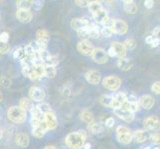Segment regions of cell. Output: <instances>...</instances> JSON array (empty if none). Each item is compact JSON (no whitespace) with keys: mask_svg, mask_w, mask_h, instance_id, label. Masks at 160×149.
I'll return each instance as SVG.
<instances>
[{"mask_svg":"<svg viewBox=\"0 0 160 149\" xmlns=\"http://www.w3.org/2000/svg\"><path fill=\"white\" fill-rule=\"evenodd\" d=\"M86 133L84 131L72 132L66 137V144L72 149H81L85 146Z\"/></svg>","mask_w":160,"mask_h":149,"instance_id":"6da1fadb","label":"cell"},{"mask_svg":"<svg viewBox=\"0 0 160 149\" xmlns=\"http://www.w3.org/2000/svg\"><path fill=\"white\" fill-rule=\"evenodd\" d=\"M7 117L13 123L21 124L26 120V112L20 107H11L7 110Z\"/></svg>","mask_w":160,"mask_h":149,"instance_id":"7a4b0ae2","label":"cell"},{"mask_svg":"<svg viewBox=\"0 0 160 149\" xmlns=\"http://www.w3.org/2000/svg\"><path fill=\"white\" fill-rule=\"evenodd\" d=\"M102 84L103 87H107L109 91H117L119 89V87L121 85V80L115 76H109L107 77L106 79H103Z\"/></svg>","mask_w":160,"mask_h":149,"instance_id":"3957f363","label":"cell"},{"mask_svg":"<svg viewBox=\"0 0 160 149\" xmlns=\"http://www.w3.org/2000/svg\"><path fill=\"white\" fill-rule=\"evenodd\" d=\"M77 49H78V51L81 54L85 55V56H92L96 48H93L92 45L89 41L82 40L77 44Z\"/></svg>","mask_w":160,"mask_h":149,"instance_id":"277c9868","label":"cell"},{"mask_svg":"<svg viewBox=\"0 0 160 149\" xmlns=\"http://www.w3.org/2000/svg\"><path fill=\"white\" fill-rule=\"evenodd\" d=\"M91 22L86 18H74L71 21V27L77 32L89 28Z\"/></svg>","mask_w":160,"mask_h":149,"instance_id":"5b68a950","label":"cell"},{"mask_svg":"<svg viewBox=\"0 0 160 149\" xmlns=\"http://www.w3.org/2000/svg\"><path fill=\"white\" fill-rule=\"evenodd\" d=\"M108 57L109 56H108V52H106L103 49H101V48H96L95 51H93V53H92V60L98 64L107 63L108 60Z\"/></svg>","mask_w":160,"mask_h":149,"instance_id":"8992f818","label":"cell"},{"mask_svg":"<svg viewBox=\"0 0 160 149\" xmlns=\"http://www.w3.org/2000/svg\"><path fill=\"white\" fill-rule=\"evenodd\" d=\"M144 126L147 130L158 131L160 130V119L155 115H151L144 120Z\"/></svg>","mask_w":160,"mask_h":149,"instance_id":"52a82bcc","label":"cell"},{"mask_svg":"<svg viewBox=\"0 0 160 149\" xmlns=\"http://www.w3.org/2000/svg\"><path fill=\"white\" fill-rule=\"evenodd\" d=\"M29 97L33 102H42L45 98V92L38 87H32L29 91Z\"/></svg>","mask_w":160,"mask_h":149,"instance_id":"ba28073f","label":"cell"},{"mask_svg":"<svg viewBox=\"0 0 160 149\" xmlns=\"http://www.w3.org/2000/svg\"><path fill=\"white\" fill-rule=\"evenodd\" d=\"M113 112L115 115H118L119 118L125 120L126 122H131L134 118L133 112H129V110H125L122 108H115L113 109Z\"/></svg>","mask_w":160,"mask_h":149,"instance_id":"9c48e42d","label":"cell"},{"mask_svg":"<svg viewBox=\"0 0 160 149\" xmlns=\"http://www.w3.org/2000/svg\"><path fill=\"white\" fill-rule=\"evenodd\" d=\"M16 17H17V19L20 22H22V23H29L33 18V14L30 10L18 9L17 13H16Z\"/></svg>","mask_w":160,"mask_h":149,"instance_id":"30bf717a","label":"cell"},{"mask_svg":"<svg viewBox=\"0 0 160 149\" xmlns=\"http://www.w3.org/2000/svg\"><path fill=\"white\" fill-rule=\"evenodd\" d=\"M86 80L92 85H98L101 81L100 73H98V72L95 70L88 71L86 73Z\"/></svg>","mask_w":160,"mask_h":149,"instance_id":"8fae6325","label":"cell"},{"mask_svg":"<svg viewBox=\"0 0 160 149\" xmlns=\"http://www.w3.org/2000/svg\"><path fill=\"white\" fill-rule=\"evenodd\" d=\"M44 120H45V122L47 123L48 125V128L49 129H55L57 127L58 125V120H57V117L55 113L52 112H49L47 114H45V117H44Z\"/></svg>","mask_w":160,"mask_h":149,"instance_id":"7c38bea8","label":"cell"},{"mask_svg":"<svg viewBox=\"0 0 160 149\" xmlns=\"http://www.w3.org/2000/svg\"><path fill=\"white\" fill-rule=\"evenodd\" d=\"M113 30H114V33H117V34L123 35L128 32V24H126L123 20L118 19V20H115Z\"/></svg>","mask_w":160,"mask_h":149,"instance_id":"4fadbf2b","label":"cell"},{"mask_svg":"<svg viewBox=\"0 0 160 149\" xmlns=\"http://www.w3.org/2000/svg\"><path fill=\"white\" fill-rule=\"evenodd\" d=\"M114 49L115 53H117V56L121 59V58H124L125 55H126V48L124 47L123 43H120V42H112V46Z\"/></svg>","mask_w":160,"mask_h":149,"instance_id":"5bb4252c","label":"cell"},{"mask_svg":"<svg viewBox=\"0 0 160 149\" xmlns=\"http://www.w3.org/2000/svg\"><path fill=\"white\" fill-rule=\"evenodd\" d=\"M15 142L19 147L25 148L29 145V137L25 133H17L15 136Z\"/></svg>","mask_w":160,"mask_h":149,"instance_id":"9a60e30c","label":"cell"},{"mask_svg":"<svg viewBox=\"0 0 160 149\" xmlns=\"http://www.w3.org/2000/svg\"><path fill=\"white\" fill-rule=\"evenodd\" d=\"M19 107L24 109L25 112H32L36 107H34V103H33V101L31 98H21V101L19 102Z\"/></svg>","mask_w":160,"mask_h":149,"instance_id":"2e32d148","label":"cell"},{"mask_svg":"<svg viewBox=\"0 0 160 149\" xmlns=\"http://www.w3.org/2000/svg\"><path fill=\"white\" fill-rule=\"evenodd\" d=\"M123 9L128 14H134L137 12V5L134 1L125 0V1H123Z\"/></svg>","mask_w":160,"mask_h":149,"instance_id":"e0dca14e","label":"cell"},{"mask_svg":"<svg viewBox=\"0 0 160 149\" xmlns=\"http://www.w3.org/2000/svg\"><path fill=\"white\" fill-rule=\"evenodd\" d=\"M139 102L141 106L146 108V109H150L153 106H154V99L151 96H148V95H145V96H142L139 99Z\"/></svg>","mask_w":160,"mask_h":149,"instance_id":"ac0fdd59","label":"cell"},{"mask_svg":"<svg viewBox=\"0 0 160 149\" xmlns=\"http://www.w3.org/2000/svg\"><path fill=\"white\" fill-rule=\"evenodd\" d=\"M36 36H37V41H40L46 44L50 40V34H49V32L47 30H44V29L38 30L36 33Z\"/></svg>","mask_w":160,"mask_h":149,"instance_id":"d6986e66","label":"cell"},{"mask_svg":"<svg viewBox=\"0 0 160 149\" xmlns=\"http://www.w3.org/2000/svg\"><path fill=\"white\" fill-rule=\"evenodd\" d=\"M114 102V97L109 96V95H103L100 97V102L103 107H112Z\"/></svg>","mask_w":160,"mask_h":149,"instance_id":"ffe728a7","label":"cell"},{"mask_svg":"<svg viewBox=\"0 0 160 149\" xmlns=\"http://www.w3.org/2000/svg\"><path fill=\"white\" fill-rule=\"evenodd\" d=\"M118 66L120 70L122 71H128L131 69L132 67V64L131 62L128 60V59H125V58H121V59H118Z\"/></svg>","mask_w":160,"mask_h":149,"instance_id":"44dd1931","label":"cell"},{"mask_svg":"<svg viewBox=\"0 0 160 149\" xmlns=\"http://www.w3.org/2000/svg\"><path fill=\"white\" fill-rule=\"evenodd\" d=\"M81 119L86 123L92 124L93 123V114L90 112V110H82L81 112Z\"/></svg>","mask_w":160,"mask_h":149,"instance_id":"7402d4cb","label":"cell"},{"mask_svg":"<svg viewBox=\"0 0 160 149\" xmlns=\"http://www.w3.org/2000/svg\"><path fill=\"white\" fill-rule=\"evenodd\" d=\"M132 137H133V139L137 143H142V142H144L147 139V135L143 130L134 131V133H133V135H132Z\"/></svg>","mask_w":160,"mask_h":149,"instance_id":"603a6c76","label":"cell"},{"mask_svg":"<svg viewBox=\"0 0 160 149\" xmlns=\"http://www.w3.org/2000/svg\"><path fill=\"white\" fill-rule=\"evenodd\" d=\"M44 72H45V76L49 79H54L55 76L57 74L56 67L49 65H44Z\"/></svg>","mask_w":160,"mask_h":149,"instance_id":"cb8c5ba5","label":"cell"},{"mask_svg":"<svg viewBox=\"0 0 160 149\" xmlns=\"http://www.w3.org/2000/svg\"><path fill=\"white\" fill-rule=\"evenodd\" d=\"M33 5H34V1H31V0H21L17 2V6L21 10H30Z\"/></svg>","mask_w":160,"mask_h":149,"instance_id":"d4e9b609","label":"cell"},{"mask_svg":"<svg viewBox=\"0 0 160 149\" xmlns=\"http://www.w3.org/2000/svg\"><path fill=\"white\" fill-rule=\"evenodd\" d=\"M89 9L91 12L95 15L98 12H101V11L102 10V4L100 1H92L90 6H89Z\"/></svg>","mask_w":160,"mask_h":149,"instance_id":"484cf974","label":"cell"},{"mask_svg":"<svg viewBox=\"0 0 160 149\" xmlns=\"http://www.w3.org/2000/svg\"><path fill=\"white\" fill-rule=\"evenodd\" d=\"M117 137H118V140L121 143H123V144H128V143L131 142V140L133 139V137L130 133H128V134H117Z\"/></svg>","mask_w":160,"mask_h":149,"instance_id":"4316f807","label":"cell"},{"mask_svg":"<svg viewBox=\"0 0 160 149\" xmlns=\"http://www.w3.org/2000/svg\"><path fill=\"white\" fill-rule=\"evenodd\" d=\"M107 12H106V10H102L101 12H98L97 14L93 15V19H95V23H101L102 24V20L107 17Z\"/></svg>","mask_w":160,"mask_h":149,"instance_id":"83f0119b","label":"cell"},{"mask_svg":"<svg viewBox=\"0 0 160 149\" xmlns=\"http://www.w3.org/2000/svg\"><path fill=\"white\" fill-rule=\"evenodd\" d=\"M13 57L15 59H20L21 61L22 60H24L27 56H26V53L24 51V49H22V48H18V49H16L15 50V52L13 54Z\"/></svg>","mask_w":160,"mask_h":149,"instance_id":"f1b7e54d","label":"cell"},{"mask_svg":"<svg viewBox=\"0 0 160 149\" xmlns=\"http://www.w3.org/2000/svg\"><path fill=\"white\" fill-rule=\"evenodd\" d=\"M37 107L40 109V112H41L44 115L47 114V113H49V112H52V109H51L50 106H49L48 103H44V102H42V103H40V104H38Z\"/></svg>","mask_w":160,"mask_h":149,"instance_id":"f546056e","label":"cell"},{"mask_svg":"<svg viewBox=\"0 0 160 149\" xmlns=\"http://www.w3.org/2000/svg\"><path fill=\"white\" fill-rule=\"evenodd\" d=\"M91 130L92 133H101V132L103 131V126L101 123H98V122H93L91 124Z\"/></svg>","mask_w":160,"mask_h":149,"instance_id":"4dcf8cb0","label":"cell"},{"mask_svg":"<svg viewBox=\"0 0 160 149\" xmlns=\"http://www.w3.org/2000/svg\"><path fill=\"white\" fill-rule=\"evenodd\" d=\"M114 23H115V20H113L110 17H108V16H107V17L102 20V25H103V27H107V28H113Z\"/></svg>","mask_w":160,"mask_h":149,"instance_id":"1f68e13d","label":"cell"},{"mask_svg":"<svg viewBox=\"0 0 160 149\" xmlns=\"http://www.w3.org/2000/svg\"><path fill=\"white\" fill-rule=\"evenodd\" d=\"M32 134L34 137H36V138H42L44 134H45V131L40 127H35V128H33Z\"/></svg>","mask_w":160,"mask_h":149,"instance_id":"d6a6232c","label":"cell"},{"mask_svg":"<svg viewBox=\"0 0 160 149\" xmlns=\"http://www.w3.org/2000/svg\"><path fill=\"white\" fill-rule=\"evenodd\" d=\"M123 45L126 49H129V50H132L134 49L135 46H136V42L134 39H131V38H129V39H126L123 43Z\"/></svg>","mask_w":160,"mask_h":149,"instance_id":"836d02e7","label":"cell"},{"mask_svg":"<svg viewBox=\"0 0 160 149\" xmlns=\"http://www.w3.org/2000/svg\"><path fill=\"white\" fill-rule=\"evenodd\" d=\"M24 51H25V53H26V56H27V57H33V56H35V54L37 53V52L35 51V49L33 48V47L30 45V44H29V45L25 46Z\"/></svg>","mask_w":160,"mask_h":149,"instance_id":"e575fe53","label":"cell"},{"mask_svg":"<svg viewBox=\"0 0 160 149\" xmlns=\"http://www.w3.org/2000/svg\"><path fill=\"white\" fill-rule=\"evenodd\" d=\"M114 33V30H113V28H107V27H103V28L101 30V34H102V36H103V37H110L112 34Z\"/></svg>","mask_w":160,"mask_h":149,"instance_id":"d590c367","label":"cell"},{"mask_svg":"<svg viewBox=\"0 0 160 149\" xmlns=\"http://www.w3.org/2000/svg\"><path fill=\"white\" fill-rule=\"evenodd\" d=\"M128 133H130V131L128 127H125V126H118L117 128V134H128Z\"/></svg>","mask_w":160,"mask_h":149,"instance_id":"8d00e7d4","label":"cell"},{"mask_svg":"<svg viewBox=\"0 0 160 149\" xmlns=\"http://www.w3.org/2000/svg\"><path fill=\"white\" fill-rule=\"evenodd\" d=\"M150 139L153 143L155 144H160V133L156 132V133H153L150 135Z\"/></svg>","mask_w":160,"mask_h":149,"instance_id":"74e56055","label":"cell"},{"mask_svg":"<svg viewBox=\"0 0 160 149\" xmlns=\"http://www.w3.org/2000/svg\"><path fill=\"white\" fill-rule=\"evenodd\" d=\"M1 85L4 87H8L11 85V81L7 78V77L3 76V77H1Z\"/></svg>","mask_w":160,"mask_h":149,"instance_id":"f35d334b","label":"cell"},{"mask_svg":"<svg viewBox=\"0 0 160 149\" xmlns=\"http://www.w3.org/2000/svg\"><path fill=\"white\" fill-rule=\"evenodd\" d=\"M78 35L80 38H82V39L86 40L87 38H90V35H89V31H88V29L86 30H82V31H79L78 32Z\"/></svg>","mask_w":160,"mask_h":149,"instance_id":"ab89813d","label":"cell"},{"mask_svg":"<svg viewBox=\"0 0 160 149\" xmlns=\"http://www.w3.org/2000/svg\"><path fill=\"white\" fill-rule=\"evenodd\" d=\"M9 50H10V45L8 43H1V47H0V52H1V54L7 53Z\"/></svg>","mask_w":160,"mask_h":149,"instance_id":"60d3db41","label":"cell"},{"mask_svg":"<svg viewBox=\"0 0 160 149\" xmlns=\"http://www.w3.org/2000/svg\"><path fill=\"white\" fill-rule=\"evenodd\" d=\"M76 4L80 7H89L91 4V1H87V0H82V1H81V0H77Z\"/></svg>","mask_w":160,"mask_h":149,"instance_id":"b9f144b4","label":"cell"},{"mask_svg":"<svg viewBox=\"0 0 160 149\" xmlns=\"http://www.w3.org/2000/svg\"><path fill=\"white\" fill-rule=\"evenodd\" d=\"M151 90H152V92H155L156 95H159V93H160V82H154V84L152 85V87H151Z\"/></svg>","mask_w":160,"mask_h":149,"instance_id":"7bdbcfd3","label":"cell"},{"mask_svg":"<svg viewBox=\"0 0 160 149\" xmlns=\"http://www.w3.org/2000/svg\"><path fill=\"white\" fill-rule=\"evenodd\" d=\"M8 40H9L8 33L6 32L1 33V35H0V41H1V43H8Z\"/></svg>","mask_w":160,"mask_h":149,"instance_id":"ee69618b","label":"cell"},{"mask_svg":"<svg viewBox=\"0 0 160 149\" xmlns=\"http://www.w3.org/2000/svg\"><path fill=\"white\" fill-rule=\"evenodd\" d=\"M139 109V103L138 102H130V112H135Z\"/></svg>","mask_w":160,"mask_h":149,"instance_id":"f6af8a7d","label":"cell"},{"mask_svg":"<svg viewBox=\"0 0 160 149\" xmlns=\"http://www.w3.org/2000/svg\"><path fill=\"white\" fill-rule=\"evenodd\" d=\"M113 124H114V119H113V117H108L106 120V125L108 126V127H112Z\"/></svg>","mask_w":160,"mask_h":149,"instance_id":"bcb514c9","label":"cell"},{"mask_svg":"<svg viewBox=\"0 0 160 149\" xmlns=\"http://www.w3.org/2000/svg\"><path fill=\"white\" fill-rule=\"evenodd\" d=\"M153 5H154V2L152 1V0H146V1L144 2V6L147 9H151L153 7Z\"/></svg>","mask_w":160,"mask_h":149,"instance_id":"7dc6e473","label":"cell"},{"mask_svg":"<svg viewBox=\"0 0 160 149\" xmlns=\"http://www.w3.org/2000/svg\"><path fill=\"white\" fill-rule=\"evenodd\" d=\"M153 35H154V37L156 38V39L160 40V27H157V28L153 31Z\"/></svg>","mask_w":160,"mask_h":149,"instance_id":"c3c4849f","label":"cell"},{"mask_svg":"<svg viewBox=\"0 0 160 149\" xmlns=\"http://www.w3.org/2000/svg\"><path fill=\"white\" fill-rule=\"evenodd\" d=\"M108 56H109V57H115V56H117V53H115L114 49H113L112 47H110V48L108 49Z\"/></svg>","mask_w":160,"mask_h":149,"instance_id":"681fc988","label":"cell"},{"mask_svg":"<svg viewBox=\"0 0 160 149\" xmlns=\"http://www.w3.org/2000/svg\"><path fill=\"white\" fill-rule=\"evenodd\" d=\"M159 43H160V40L156 39V38L154 37V39H153V41L151 42L150 46H151V47H153V48H155V47H157V46L159 45Z\"/></svg>","mask_w":160,"mask_h":149,"instance_id":"f907efd6","label":"cell"},{"mask_svg":"<svg viewBox=\"0 0 160 149\" xmlns=\"http://www.w3.org/2000/svg\"><path fill=\"white\" fill-rule=\"evenodd\" d=\"M43 6V3L41 1H34V8L36 10H39Z\"/></svg>","mask_w":160,"mask_h":149,"instance_id":"816d5d0a","label":"cell"},{"mask_svg":"<svg viewBox=\"0 0 160 149\" xmlns=\"http://www.w3.org/2000/svg\"><path fill=\"white\" fill-rule=\"evenodd\" d=\"M128 101L129 102H137V98H136L134 96L130 95L129 97H128Z\"/></svg>","mask_w":160,"mask_h":149,"instance_id":"f5cc1de1","label":"cell"},{"mask_svg":"<svg viewBox=\"0 0 160 149\" xmlns=\"http://www.w3.org/2000/svg\"><path fill=\"white\" fill-rule=\"evenodd\" d=\"M153 39H154V36H148L147 38H146V43L147 44H149V45H150V44H151V42L153 41Z\"/></svg>","mask_w":160,"mask_h":149,"instance_id":"db71d44e","label":"cell"},{"mask_svg":"<svg viewBox=\"0 0 160 149\" xmlns=\"http://www.w3.org/2000/svg\"><path fill=\"white\" fill-rule=\"evenodd\" d=\"M64 96L65 97H69L70 95H71V92H70V90L68 89V87H65V89H64Z\"/></svg>","mask_w":160,"mask_h":149,"instance_id":"11a10c76","label":"cell"},{"mask_svg":"<svg viewBox=\"0 0 160 149\" xmlns=\"http://www.w3.org/2000/svg\"><path fill=\"white\" fill-rule=\"evenodd\" d=\"M44 149H58L57 147H55V146H53V145H48V146H46Z\"/></svg>","mask_w":160,"mask_h":149,"instance_id":"9f6ffc18","label":"cell"},{"mask_svg":"<svg viewBox=\"0 0 160 149\" xmlns=\"http://www.w3.org/2000/svg\"><path fill=\"white\" fill-rule=\"evenodd\" d=\"M84 147H85V149H91V144L90 143H86Z\"/></svg>","mask_w":160,"mask_h":149,"instance_id":"6f0895ef","label":"cell"},{"mask_svg":"<svg viewBox=\"0 0 160 149\" xmlns=\"http://www.w3.org/2000/svg\"><path fill=\"white\" fill-rule=\"evenodd\" d=\"M143 149H150V147H146V148H143Z\"/></svg>","mask_w":160,"mask_h":149,"instance_id":"680465c9","label":"cell"},{"mask_svg":"<svg viewBox=\"0 0 160 149\" xmlns=\"http://www.w3.org/2000/svg\"><path fill=\"white\" fill-rule=\"evenodd\" d=\"M154 149H159V148H157V147H156V148H154Z\"/></svg>","mask_w":160,"mask_h":149,"instance_id":"91938a15","label":"cell"},{"mask_svg":"<svg viewBox=\"0 0 160 149\" xmlns=\"http://www.w3.org/2000/svg\"><path fill=\"white\" fill-rule=\"evenodd\" d=\"M63 149H65V148H63Z\"/></svg>","mask_w":160,"mask_h":149,"instance_id":"94428289","label":"cell"}]
</instances>
